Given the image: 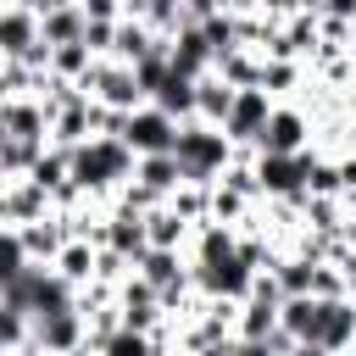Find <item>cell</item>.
I'll return each mask as SVG.
<instances>
[{
	"instance_id": "cell-3",
	"label": "cell",
	"mask_w": 356,
	"mask_h": 356,
	"mask_svg": "<svg viewBox=\"0 0 356 356\" xmlns=\"http://www.w3.org/2000/svg\"><path fill=\"white\" fill-rule=\"evenodd\" d=\"M312 134H317V122L306 117V106L300 100H278L250 156H306L312 150Z\"/></svg>"
},
{
	"instance_id": "cell-20",
	"label": "cell",
	"mask_w": 356,
	"mask_h": 356,
	"mask_svg": "<svg viewBox=\"0 0 356 356\" xmlns=\"http://www.w3.org/2000/svg\"><path fill=\"white\" fill-rule=\"evenodd\" d=\"M95 356H156V345H150L145 334H128V328H117L111 339H100V345H95Z\"/></svg>"
},
{
	"instance_id": "cell-9",
	"label": "cell",
	"mask_w": 356,
	"mask_h": 356,
	"mask_svg": "<svg viewBox=\"0 0 356 356\" xmlns=\"http://www.w3.org/2000/svg\"><path fill=\"white\" fill-rule=\"evenodd\" d=\"M0 134L6 139H28V145H50V106L39 95H11L0 106Z\"/></svg>"
},
{
	"instance_id": "cell-8",
	"label": "cell",
	"mask_w": 356,
	"mask_h": 356,
	"mask_svg": "<svg viewBox=\"0 0 356 356\" xmlns=\"http://www.w3.org/2000/svg\"><path fill=\"white\" fill-rule=\"evenodd\" d=\"M33 50H39V11L0 6V67H22Z\"/></svg>"
},
{
	"instance_id": "cell-22",
	"label": "cell",
	"mask_w": 356,
	"mask_h": 356,
	"mask_svg": "<svg viewBox=\"0 0 356 356\" xmlns=\"http://www.w3.org/2000/svg\"><path fill=\"white\" fill-rule=\"evenodd\" d=\"M350 28H356V6H350Z\"/></svg>"
},
{
	"instance_id": "cell-2",
	"label": "cell",
	"mask_w": 356,
	"mask_h": 356,
	"mask_svg": "<svg viewBox=\"0 0 356 356\" xmlns=\"http://www.w3.org/2000/svg\"><path fill=\"white\" fill-rule=\"evenodd\" d=\"M234 145L217 134V128H206V122H178V139H172V161H178V178L184 184H200V189H211L228 167H234Z\"/></svg>"
},
{
	"instance_id": "cell-1",
	"label": "cell",
	"mask_w": 356,
	"mask_h": 356,
	"mask_svg": "<svg viewBox=\"0 0 356 356\" xmlns=\"http://www.w3.org/2000/svg\"><path fill=\"white\" fill-rule=\"evenodd\" d=\"M67 178L89 206H111L122 184H134V156L122 139H83L67 150Z\"/></svg>"
},
{
	"instance_id": "cell-23",
	"label": "cell",
	"mask_w": 356,
	"mask_h": 356,
	"mask_svg": "<svg viewBox=\"0 0 356 356\" xmlns=\"http://www.w3.org/2000/svg\"><path fill=\"white\" fill-rule=\"evenodd\" d=\"M0 189H6V184H0Z\"/></svg>"
},
{
	"instance_id": "cell-5",
	"label": "cell",
	"mask_w": 356,
	"mask_h": 356,
	"mask_svg": "<svg viewBox=\"0 0 356 356\" xmlns=\"http://www.w3.org/2000/svg\"><path fill=\"white\" fill-rule=\"evenodd\" d=\"M78 95H89L100 111H122V117L145 106L139 83H134V72H128L122 61H95V67H89V78L78 83Z\"/></svg>"
},
{
	"instance_id": "cell-21",
	"label": "cell",
	"mask_w": 356,
	"mask_h": 356,
	"mask_svg": "<svg viewBox=\"0 0 356 356\" xmlns=\"http://www.w3.org/2000/svg\"><path fill=\"white\" fill-rule=\"evenodd\" d=\"M11 356H44V350H39V345H22V350H11Z\"/></svg>"
},
{
	"instance_id": "cell-10",
	"label": "cell",
	"mask_w": 356,
	"mask_h": 356,
	"mask_svg": "<svg viewBox=\"0 0 356 356\" xmlns=\"http://www.w3.org/2000/svg\"><path fill=\"white\" fill-rule=\"evenodd\" d=\"M33 11H39V39H44V50H61V44H78V39H83V11H78V0H33Z\"/></svg>"
},
{
	"instance_id": "cell-4",
	"label": "cell",
	"mask_w": 356,
	"mask_h": 356,
	"mask_svg": "<svg viewBox=\"0 0 356 356\" xmlns=\"http://www.w3.org/2000/svg\"><path fill=\"white\" fill-rule=\"evenodd\" d=\"M122 145H128V156L134 161H145V156H172V139H178V122L161 111V106H139V111H128L122 117V134H117Z\"/></svg>"
},
{
	"instance_id": "cell-6",
	"label": "cell",
	"mask_w": 356,
	"mask_h": 356,
	"mask_svg": "<svg viewBox=\"0 0 356 356\" xmlns=\"http://www.w3.org/2000/svg\"><path fill=\"white\" fill-rule=\"evenodd\" d=\"M273 106H278V100H267V89H234V106H228V117H222L217 134H222L234 150H256V139H261Z\"/></svg>"
},
{
	"instance_id": "cell-16",
	"label": "cell",
	"mask_w": 356,
	"mask_h": 356,
	"mask_svg": "<svg viewBox=\"0 0 356 356\" xmlns=\"http://www.w3.org/2000/svg\"><path fill=\"white\" fill-rule=\"evenodd\" d=\"M228 106H234V89L217 78V72H206L200 83H195V117L189 122H206V128H222V117H228Z\"/></svg>"
},
{
	"instance_id": "cell-12",
	"label": "cell",
	"mask_w": 356,
	"mask_h": 356,
	"mask_svg": "<svg viewBox=\"0 0 356 356\" xmlns=\"http://www.w3.org/2000/svg\"><path fill=\"white\" fill-rule=\"evenodd\" d=\"M167 67H172L178 78H189V83H200V78L211 72V44L200 39V28H178V33L167 39Z\"/></svg>"
},
{
	"instance_id": "cell-11",
	"label": "cell",
	"mask_w": 356,
	"mask_h": 356,
	"mask_svg": "<svg viewBox=\"0 0 356 356\" xmlns=\"http://www.w3.org/2000/svg\"><path fill=\"white\" fill-rule=\"evenodd\" d=\"M17 239H22V250H28V261H33V267H50V261L61 256V245L72 239V217L50 211L44 222H28V228H17Z\"/></svg>"
},
{
	"instance_id": "cell-18",
	"label": "cell",
	"mask_w": 356,
	"mask_h": 356,
	"mask_svg": "<svg viewBox=\"0 0 356 356\" xmlns=\"http://www.w3.org/2000/svg\"><path fill=\"white\" fill-rule=\"evenodd\" d=\"M134 184H139L150 200H167L184 178H178V161H172V156H145V161H134Z\"/></svg>"
},
{
	"instance_id": "cell-17",
	"label": "cell",
	"mask_w": 356,
	"mask_h": 356,
	"mask_svg": "<svg viewBox=\"0 0 356 356\" xmlns=\"http://www.w3.org/2000/svg\"><path fill=\"white\" fill-rule=\"evenodd\" d=\"M278 334V300H239L234 306V339H273Z\"/></svg>"
},
{
	"instance_id": "cell-14",
	"label": "cell",
	"mask_w": 356,
	"mask_h": 356,
	"mask_svg": "<svg viewBox=\"0 0 356 356\" xmlns=\"http://www.w3.org/2000/svg\"><path fill=\"white\" fill-rule=\"evenodd\" d=\"M95 256H100V245H95V239H78V234H72V239L61 245V256L50 261V273H56V278H61L67 289H89V284H95Z\"/></svg>"
},
{
	"instance_id": "cell-19",
	"label": "cell",
	"mask_w": 356,
	"mask_h": 356,
	"mask_svg": "<svg viewBox=\"0 0 356 356\" xmlns=\"http://www.w3.org/2000/svg\"><path fill=\"white\" fill-rule=\"evenodd\" d=\"M33 261H28V250H22V239H17V228H0V295L28 273Z\"/></svg>"
},
{
	"instance_id": "cell-7",
	"label": "cell",
	"mask_w": 356,
	"mask_h": 356,
	"mask_svg": "<svg viewBox=\"0 0 356 356\" xmlns=\"http://www.w3.org/2000/svg\"><path fill=\"white\" fill-rule=\"evenodd\" d=\"M28 345H39L44 356H72V350L89 345V323H83L78 306L56 312V317H39V323H28Z\"/></svg>"
},
{
	"instance_id": "cell-15",
	"label": "cell",
	"mask_w": 356,
	"mask_h": 356,
	"mask_svg": "<svg viewBox=\"0 0 356 356\" xmlns=\"http://www.w3.org/2000/svg\"><path fill=\"white\" fill-rule=\"evenodd\" d=\"M189 234H195V228H189L167 200L145 211V239H150V250H189Z\"/></svg>"
},
{
	"instance_id": "cell-13",
	"label": "cell",
	"mask_w": 356,
	"mask_h": 356,
	"mask_svg": "<svg viewBox=\"0 0 356 356\" xmlns=\"http://www.w3.org/2000/svg\"><path fill=\"white\" fill-rule=\"evenodd\" d=\"M0 200H6V222L11 228H28V222H44L56 206H50V195L39 189V184H28V178H17V184H6L0 189Z\"/></svg>"
}]
</instances>
